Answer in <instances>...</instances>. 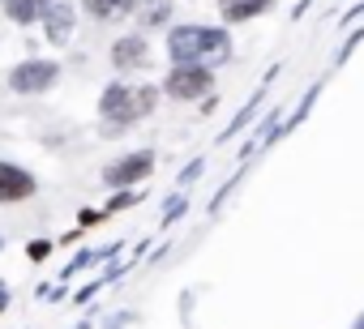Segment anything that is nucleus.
<instances>
[{
    "mask_svg": "<svg viewBox=\"0 0 364 329\" xmlns=\"http://www.w3.org/2000/svg\"><path fill=\"white\" fill-rule=\"evenodd\" d=\"M355 18H364V0H355V5L343 13V26H347V22H355Z\"/></svg>",
    "mask_w": 364,
    "mask_h": 329,
    "instance_id": "obj_19",
    "label": "nucleus"
},
{
    "mask_svg": "<svg viewBox=\"0 0 364 329\" xmlns=\"http://www.w3.org/2000/svg\"><path fill=\"white\" fill-rule=\"evenodd\" d=\"M0 252H5V235H0Z\"/></svg>",
    "mask_w": 364,
    "mask_h": 329,
    "instance_id": "obj_22",
    "label": "nucleus"
},
{
    "mask_svg": "<svg viewBox=\"0 0 364 329\" xmlns=\"http://www.w3.org/2000/svg\"><path fill=\"white\" fill-rule=\"evenodd\" d=\"M107 60H112V69L116 73H141V69H150V60H154V48H150V39H146V30H129V35H120V39H112V48H107Z\"/></svg>",
    "mask_w": 364,
    "mask_h": 329,
    "instance_id": "obj_6",
    "label": "nucleus"
},
{
    "mask_svg": "<svg viewBox=\"0 0 364 329\" xmlns=\"http://www.w3.org/2000/svg\"><path fill=\"white\" fill-rule=\"evenodd\" d=\"M360 43H364V30H355V35H351V39L343 43V52H338V65H343V60H347V56H351V52H355Z\"/></svg>",
    "mask_w": 364,
    "mask_h": 329,
    "instance_id": "obj_18",
    "label": "nucleus"
},
{
    "mask_svg": "<svg viewBox=\"0 0 364 329\" xmlns=\"http://www.w3.org/2000/svg\"><path fill=\"white\" fill-rule=\"evenodd\" d=\"M355 329H364V316H360V320H355Z\"/></svg>",
    "mask_w": 364,
    "mask_h": 329,
    "instance_id": "obj_21",
    "label": "nucleus"
},
{
    "mask_svg": "<svg viewBox=\"0 0 364 329\" xmlns=\"http://www.w3.org/2000/svg\"><path fill=\"white\" fill-rule=\"evenodd\" d=\"M279 0H219V22L223 26H245V22H257L266 18Z\"/></svg>",
    "mask_w": 364,
    "mask_h": 329,
    "instance_id": "obj_9",
    "label": "nucleus"
},
{
    "mask_svg": "<svg viewBox=\"0 0 364 329\" xmlns=\"http://www.w3.org/2000/svg\"><path fill=\"white\" fill-rule=\"evenodd\" d=\"M77 9L90 18V22H124V18H133V9H137V0H77Z\"/></svg>",
    "mask_w": 364,
    "mask_h": 329,
    "instance_id": "obj_11",
    "label": "nucleus"
},
{
    "mask_svg": "<svg viewBox=\"0 0 364 329\" xmlns=\"http://www.w3.org/2000/svg\"><path fill=\"white\" fill-rule=\"evenodd\" d=\"M163 52L171 65H223L232 56V26H206V22H171Z\"/></svg>",
    "mask_w": 364,
    "mask_h": 329,
    "instance_id": "obj_1",
    "label": "nucleus"
},
{
    "mask_svg": "<svg viewBox=\"0 0 364 329\" xmlns=\"http://www.w3.org/2000/svg\"><path fill=\"white\" fill-rule=\"evenodd\" d=\"M171 18H176V0H137V9H133V22L146 35L171 26Z\"/></svg>",
    "mask_w": 364,
    "mask_h": 329,
    "instance_id": "obj_10",
    "label": "nucleus"
},
{
    "mask_svg": "<svg viewBox=\"0 0 364 329\" xmlns=\"http://www.w3.org/2000/svg\"><path fill=\"white\" fill-rule=\"evenodd\" d=\"M185 206H189V201H185V193H176V197H171V201L163 206V227H171V223H176L180 214H185Z\"/></svg>",
    "mask_w": 364,
    "mask_h": 329,
    "instance_id": "obj_14",
    "label": "nucleus"
},
{
    "mask_svg": "<svg viewBox=\"0 0 364 329\" xmlns=\"http://www.w3.org/2000/svg\"><path fill=\"white\" fill-rule=\"evenodd\" d=\"M171 103H202L215 94V69L210 65H171L159 86Z\"/></svg>",
    "mask_w": 364,
    "mask_h": 329,
    "instance_id": "obj_3",
    "label": "nucleus"
},
{
    "mask_svg": "<svg viewBox=\"0 0 364 329\" xmlns=\"http://www.w3.org/2000/svg\"><path fill=\"white\" fill-rule=\"evenodd\" d=\"M56 82H60V60H48V56H31V60L9 69V90L26 94V99L56 90Z\"/></svg>",
    "mask_w": 364,
    "mask_h": 329,
    "instance_id": "obj_5",
    "label": "nucleus"
},
{
    "mask_svg": "<svg viewBox=\"0 0 364 329\" xmlns=\"http://www.w3.org/2000/svg\"><path fill=\"white\" fill-rule=\"evenodd\" d=\"M77 5H73V0H52V9L43 13V39L52 43V48H69L73 43V35H77Z\"/></svg>",
    "mask_w": 364,
    "mask_h": 329,
    "instance_id": "obj_8",
    "label": "nucleus"
},
{
    "mask_svg": "<svg viewBox=\"0 0 364 329\" xmlns=\"http://www.w3.org/2000/svg\"><path fill=\"white\" fill-rule=\"evenodd\" d=\"M159 94L163 90L154 82H141V86H133V82H107L103 94H99V120L107 128H129V124L146 120L159 107Z\"/></svg>",
    "mask_w": 364,
    "mask_h": 329,
    "instance_id": "obj_2",
    "label": "nucleus"
},
{
    "mask_svg": "<svg viewBox=\"0 0 364 329\" xmlns=\"http://www.w3.org/2000/svg\"><path fill=\"white\" fill-rule=\"evenodd\" d=\"M39 193V180L31 167H22V162H9L0 158V206H18V201H31Z\"/></svg>",
    "mask_w": 364,
    "mask_h": 329,
    "instance_id": "obj_7",
    "label": "nucleus"
},
{
    "mask_svg": "<svg viewBox=\"0 0 364 329\" xmlns=\"http://www.w3.org/2000/svg\"><path fill=\"white\" fill-rule=\"evenodd\" d=\"M103 218H107L103 210H82V214H77V227H95V223H103Z\"/></svg>",
    "mask_w": 364,
    "mask_h": 329,
    "instance_id": "obj_17",
    "label": "nucleus"
},
{
    "mask_svg": "<svg viewBox=\"0 0 364 329\" xmlns=\"http://www.w3.org/2000/svg\"><path fill=\"white\" fill-rule=\"evenodd\" d=\"M274 77H279V69H270V73L262 77V90H253V99L245 103V111H236V120H232V124L223 128V141H228V137H236V133H240V128H245V124L253 120V111H257V103H262V94H266V86H270Z\"/></svg>",
    "mask_w": 364,
    "mask_h": 329,
    "instance_id": "obj_13",
    "label": "nucleus"
},
{
    "mask_svg": "<svg viewBox=\"0 0 364 329\" xmlns=\"http://www.w3.org/2000/svg\"><path fill=\"white\" fill-rule=\"evenodd\" d=\"M52 248H56L52 240H31V244H26V257H31V261H48Z\"/></svg>",
    "mask_w": 364,
    "mask_h": 329,
    "instance_id": "obj_15",
    "label": "nucleus"
},
{
    "mask_svg": "<svg viewBox=\"0 0 364 329\" xmlns=\"http://www.w3.org/2000/svg\"><path fill=\"white\" fill-rule=\"evenodd\" d=\"M52 9V0H0V13H5L14 26H39L43 22V13Z\"/></svg>",
    "mask_w": 364,
    "mask_h": 329,
    "instance_id": "obj_12",
    "label": "nucleus"
},
{
    "mask_svg": "<svg viewBox=\"0 0 364 329\" xmlns=\"http://www.w3.org/2000/svg\"><path fill=\"white\" fill-rule=\"evenodd\" d=\"M150 176H154V150H129L107 162L99 180H103V189L120 193V189H141Z\"/></svg>",
    "mask_w": 364,
    "mask_h": 329,
    "instance_id": "obj_4",
    "label": "nucleus"
},
{
    "mask_svg": "<svg viewBox=\"0 0 364 329\" xmlns=\"http://www.w3.org/2000/svg\"><path fill=\"white\" fill-rule=\"evenodd\" d=\"M0 291H5V278H0Z\"/></svg>",
    "mask_w": 364,
    "mask_h": 329,
    "instance_id": "obj_23",
    "label": "nucleus"
},
{
    "mask_svg": "<svg viewBox=\"0 0 364 329\" xmlns=\"http://www.w3.org/2000/svg\"><path fill=\"white\" fill-rule=\"evenodd\" d=\"M202 172H206V158H193V162H189V167H185V172H180V184H193V180H198Z\"/></svg>",
    "mask_w": 364,
    "mask_h": 329,
    "instance_id": "obj_16",
    "label": "nucleus"
},
{
    "mask_svg": "<svg viewBox=\"0 0 364 329\" xmlns=\"http://www.w3.org/2000/svg\"><path fill=\"white\" fill-rule=\"evenodd\" d=\"M5 303H9V291H0V312H5Z\"/></svg>",
    "mask_w": 364,
    "mask_h": 329,
    "instance_id": "obj_20",
    "label": "nucleus"
}]
</instances>
